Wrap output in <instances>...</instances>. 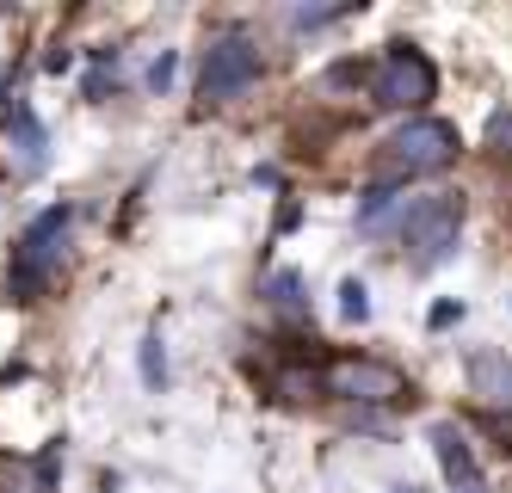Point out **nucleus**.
Listing matches in <instances>:
<instances>
[{"label": "nucleus", "mask_w": 512, "mask_h": 493, "mask_svg": "<svg viewBox=\"0 0 512 493\" xmlns=\"http://www.w3.org/2000/svg\"><path fill=\"white\" fill-rule=\"evenodd\" d=\"M340 315L346 321H371V290H364V278H346L340 284Z\"/></svg>", "instance_id": "f8f14e48"}, {"label": "nucleus", "mask_w": 512, "mask_h": 493, "mask_svg": "<svg viewBox=\"0 0 512 493\" xmlns=\"http://www.w3.org/2000/svg\"><path fill=\"white\" fill-rule=\"evenodd\" d=\"M451 321H463V302H438V309H432V327H451Z\"/></svg>", "instance_id": "f3484780"}, {"label": "nucleus", "mask_w": 512, "mask_h": 493, "mask_svg": "<svg viewBox=\"0 0 512 493\" xmlns=\"http://www.w3.org/2000/svg\"><path fill=\"white\" fill-rule=\"evenodd\" d=\"M68 229H75V204H50L25 222V235L13 247V265H7V290L13 302H38L56 278V265L68 253Z\"/></svg>", "instance_id": "f257e3e1"}, {"label": "nucleus", "mask_w": 512, "mask_h": 493, "mask_svg": "<svg viewBox=\"0 0 512 493\" xmlns=\"http://www.w3.org/2000/svg\"><path fill=\"white\" fill-rule=\"evenodd\" d=\"M395 493H420V487H395Z\"/></svg>", "instance_id": "a211bd4d"}, {"label": "nucleus", "mask_w": 512, "mask_h": 493, "mask_svg": "<svg viewBox=\"0 0 512 493\" xmlns=\"http://www.w3.org/2000/svg\"><path fill=\"white\" fill-rule=\"evenodd\" d=\"M142 383H149V389H161V383H167V352H161V333L142 339Z\"/></svg>", "instance_id": "ddd939ff"}, {"label": "nucleus", "mask_w": 512, "mask_h": 493, "mask_svg": "<svg viewBox=\"0 0 512 493\" xmlns=\"http://www.w3.org/2000/svg\"><path fill=\"white\" fill-rule=\"evenodd\" d=\"M395 210L408 216V192H401L395 179H383V185H371V192H364V204H358V229H383Z\"/></svg>", "instance_id": "9d476101"}, {"label": "nucleus", "mask_w": 512, "mask_h": 493, "mask_svg": "<svg viewBox=\"0 0 512 493\" xmlns=\"http://www.w3.org/2000/svg\"><path fill=\"white\" fill-rule=\"evenodd\" d=\"M371 93H377L383 111H420V105L438 93V68H432L426 50H414V44H389L383 62H377Z\"/></svg>", "instance_id": "20e7f679"}, {"label": "nucleus", "mask_w": 512, "mask_h": 493, "mask_svg": "<svg viewBox=\"0 0 512 493\" xmlns=\"http://www.w3.org/2000/svg\"><path fill=\"white\" fill-rule=\"evenodd\" d=\"M253 81H260V50H253V37L229 31V37H216V44L204 50V68H198V93L210 105H223V99H241Z\"/></svg>", "instance_id": "39448f33"}, {"label": "nucleus", "mask_w": 512, "mask_h": 493, "mask_svg": "<svg viewBox=\"0 0 512 493\" xmlns=\"http://www.w3.org/2000/svg\"><path fill=\"white\" fill-rule=\"evenodd\" d=\"M463 155V136L457 124L445 118H408L389 142H383V179H432V173H445L451 161Z\"/></svg>", "instance_id": "f03ea898"}, {"label": "nucleus", "mask_w": 512, "mask_h": 493, "mask_svg": "<svg viewBox=\"0 0 512 493\" xmlns=\"http://www.w3.org/2000/svg\"><path fill=\"white\" fill-rule=\"evenodd\" d=\"M173 74H179V56H173V50H161V56L149 62V87H155V93H167V87H173Z\"/></svg>", "instance_id": "dca6fc26"}, {"label": "nucleus", "mask_w": 512, "mask_h": 493, "mask_svg": "<svg viewBox=\"0 0 512 493\" xmlns=\"http://www.w3.org/2000/svg\"><path fill=\"white\" fill-rule=\"evenodd\" d=\"M469 395L488 401V407H512V358L494 346L469 352Z\"/></svg>", "instance_id": "1a4fd4ad"}, {"label": "nucleus", "mask_w": 512, "mask_h": 493, "mask_svg": "<svg viewBox=\"0 0 512 493\" xmlns=\"http://www.w3.org/2000/svg\"><path fill=\"white\" fill-rule=\"evenodd\" d=\"M352 7H297V13H290V25H297V31H321V25H334V19H346Z\"/></svg>", "instance_id": "4468645a"}, {"label": "nucleus", "mask_w": 512, "mask_h": 493, "mask_svg": "<svg viewBox=\"0 0 512 493\" xmlns=\"http://www.w3.org/2000/svg\"><path fill=\"white\" fill-rule=\"evenodd\" d=\"M266 309H272V315H284V321H297V315H309V296H303V278L290 272V265H284V272H272V278H266Z\"/></svg>", "instance_id": "9b49d317"}, {"label": "nucleus", "mask_w": 512, "mask_h": 493, "mask_svg": "<svg viewBox=\"0 0 512 493\" xmlns=\"http://www.w3.org/2000/svg\"><path fill=\"white\" fill-rule=\"evenodd\" d=\"M463 192H432L420 204H408V216H401V247H408V265L414 272H438L451 253H457V235H463Z\"/></svg>", "instance_id": "7ed1b4c3"}, {"label": "nucleus", "mask_w": 512, "mask_h": 493, "mask_svg": "<svg viewBox=\"0 0 512 493\" xmlns=\"http://www.w3.org/2000/svg\"><path fill=\"white\" fill-rule=\"evenodd\" d=\"M432 457H438V469H445V481H451L457 493H482V469H475V450H469V438H463L457 426H445V420L432 426Z\"/></svg>", "instance_id": "6e6552de"}, {"label": "nucleus", "mask_w": 512, "mask_h": 493, "mask_svg": "<svg viewBox=\"0 0 512 493\" xmlns=\"http://www.w3.org/2000/svg\"><path fill=\"white\" fill-rule=\"evenodd\" d=\"M7 161H13L19 179H38L50 167V136H44V124H38V111H31V105L7 111Z\"/></svg>", "instance_id": "0eeeda50"}, {"label": "nucleus", "mask_w": 512, "mask_h": 493, "mask_svg": "<svg viewBox=\"0 0 512 493\" xmlns=\"http://www.w3.org/2000/svg\"><path fill=\"white\" fill-rule=\"evenodd\" d=\"M321 383H327V395L364 401V407H383V401L408 395V376H401L395 364H383V358H340V364H327Z\"/></svg>", "instance_id": "423d86ee"}, {"label": "nucleus", "mask_w": 512, "mask_h": 493, "mask_svg": "<svg viewBox=\"0 0 512 493\" xmlns=\"http://www.w3.org/2000/svg\"><path fill=\"white\" fill-rule=\"evenodd\" d=\"M488 148H494V155H512V105L488 118Z\"/></svg>", "instance_id": "2eb2a0df"}]
</instances>
